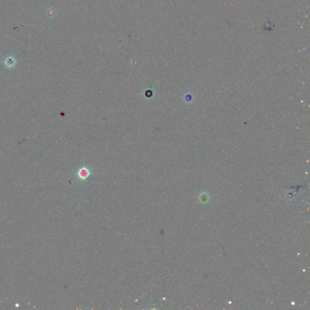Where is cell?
Masks as SVG:
<instances>
[{
	"label": "cell",
	"mask_w": 310,
	"mask_h": 310,
	"mask_svg": "<svg viewBox=\"0 0 310 310\" xmlns=\"http://www.w3.org/2000/svg\"><path fill=\"white\" fill-rule=\"evenodd\" d=\"M78 174L79 178L80 179H83V180H85V179H86L88 178V176H89L90 172L87 168L84 167V168H81L79 170Z\"/></svg>",
	"instance_id": "1"
}]
</instances>
